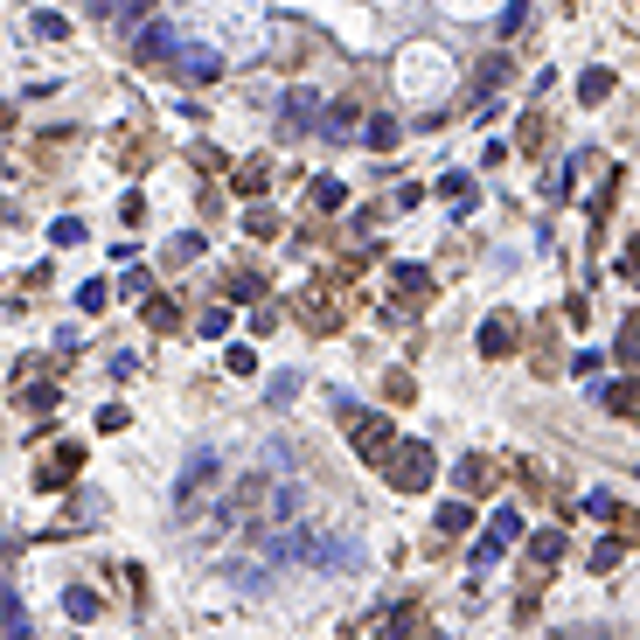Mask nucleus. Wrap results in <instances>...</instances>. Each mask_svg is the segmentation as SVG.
<instances>
[{"mask_svg": "<svg viewBox=\"0 0 640 640\" xmlns=\"http://www.w3.org/2000/svg\"><path fill=\"white\" fill-rule=\"evenodd\" d=\"M320 133H328V140H348V133H355V111H348V105H334V111H328V126H320Z\"/></svg>", "mask_w": 640, "mask_h": 640, "instance_id": "nucleus-10", "label": "nucleus"}, {"mask_svg": "<svg viewBox=\"0 0 640 640\" xmlns=\"http://www.w3.org/2000/svg\"><path fill=\"white\" fill-rule=\"evenodd\" d=\"M481 355H515V320H508V313L481 320Z\"/></svg>", "mask_w": 640, "mask_h": 640, "instance_id": "nucleus-5", "label": "nucleus"}, {"mask_svg": "<svg viewBox=\"0 0 640 640\" xmlns=\"http://www.w3.org/2000/svg\"><path fill=\"white\" fill-rule=\"evenodd\" d=\"M0 633H8V640H28V633H35V627H28V613H22V598H14V592L0 598Z\"/></svg>", "mask_w": 640, "mask_h": 640, "instance_id": "nucleus-8", "label": "nucleus"}, {"mask_svg": "<svg viewBox=\"0 0 640 640\" xmlns=\"http://www.w3.org/2000/svg\"><path fill=\"white\" fill-rule=\"evenodd\" d=\"M598 404H606V411H640V390L633 383H606V390H598Z\"/></svg>", "mask_w": 640, "mask_h": 640, "instance_id": "nucleus-9", "label": "nucleus"}, {"mask_svg": "<svg viewBox=\"0 0 640 640\" xmlns=\"http://www.w3.org/2000/svg\"><path fill=\"white\" fill-rule=\"evenodd\" d=\"M369 146H398V126H390V119H369Z\"/></svg>", "mask_w": 640, "mask_h": 640, "instance_id": "nucleus-16", "label": "nucleus"}, {"mask_svg": "<svg viewBox=\"0 0 640 640\" xmlns=\"http://www.w3.org/2000/svg\"><path fill=\"white\" fill-rule=\"evenodd\" d=\"M98 613V592H70V619H91Z\"/></svg>", "mask_w": 640, "mask_h": 640, "instance_id": "nucleus-17", "label": "nucleus"}, {"mask_svg": "<svg viewBox=\"0 0 640 640\" xmlns=\"http://www.w3.org/2000/svg\"><path fill=\"white\" fill-rule=\"evenodd\" d=\"M515 536H522V515H515V508H501V515L487 522V536L474 543V564L487 571V564H495V557H501V550H508V543H515Z\"/></svg>", "mask_w": 640, "mask_h": 640, "instance_id": "nucleus-2", "label": "nucleus"}, {"mask_svg": "<svg viewBox=\"0 0 640 640\" xmlns=\"http://www.w3.org/2000/svg\"><path fill=\"white\" fill-rule=\"evenodd\" d=\"M619 363H640V320L619 328Z\"/></svg>", "mask_w": 640, "mask_h": 640, "instance_id": "nucleus-14", "label": "nucleus"}, {"mask_svg": "<svg viewBox=\"0 0 640 640\" xmlns=\"http://www.w3.org/2000/svg\"><path fill=\"white\" fill-rule=\"evenodd\" d=\"M530 550H536L543 564H557V557H564V536H557V530H543V536H530Z\"/></svg>", "mask_w": 640, "mask_h": 640, "instance_id": "nucleus-12", "label": "nucleus"}, {"mask_svg": "<svg viewBox=\"0 0 640 640\" xmlns=\"http://www.w3.org/2000/svg\"><path fill=\"white\" fill-rule=\"evenodd\" d=\"M383 474H390V487H404V495H425V487L439 481V460H431V446H390Z\"/></svg>", "mask_w": 640, "mask_h": 640, "instance_id": "nucleus-1", "label": "nucleus"}, {"mask_svg": "<svg viewBox=\"0 0 640 640\" xmlns=\"http://www.w3.org/2000/svg\"><path fill=\"white\" fill-rule=\"evenodd\" d=\"M466 522H474V508H466V501H453V508H446V515H439V530H446V536H460Z\"/></svg>", "mask_w": 640, "mask_h": 640, "instance_id": "nucleus-13", "label": "nucleus"}, {"mask_svg": "<svg viewBox=\"0 0 640 640\" xmlns=\"http://www.w3.org/2000/svg\"><path fill=\"white\" fill-rule=\"evenodd\" d=\"M348 439L363 460H383L390 453V418H376V411H363V418H348Z\"/></svg>", "mask_w": 640, "mask_h": 640, "instance_id": "nucleus-3", "label": "nucleus"}, {"mask_svg": "<svg viewBox=\"0 0 640 640\" xmlns=\"http://www.w3.org/2000/svg\"><path fill=\"white\" fill-rule=\"evenodd\" d=\"M175 70H181V78H195V84H210L223 63H216L210 49H188V43H181V49H175Z\"/></svg>", "mask_w": 640, "mask_h": 640, "instance_id": "nucleus-6", "label": "nucleus"}, {"mask_svg": "<svg viewBox=\"0 0 640 640\" xmlns=\"http://www.w3.org/2000/svg\"><path fill=\"white\" fill-rule=\"evenodd\" d=\"M133 49L146 56V63H161V56H167V63H175V28H167V22H146V28H133Z\"/></svg>", "mask_w": 640, "mask_h": 640, "instance_id": "nucleus-4", "label": "nucleus"}, {"mask_svg": "<svg viewBox=\"0 0 640 640\" xmlns=\"http://www.w3.org/2000/svg\"><path fill=\"white\" fill-rule=\"evenodd\" d=\"M216 474H223V466H216V453H195V466H188V481H181V508L195 501V495H202V487H210Z\"/></svg>", "mask_w": 640, "mask_h": 640, "instance_id": "nucleus-7", "label": "nucleus"}, {"mask_svg": "<svg viewBox=\"0 0 640 640\" xmlns=\"http://www.w3.org/2000/svg\"><path fill=\"white\" fill-rule=\"evenodd\" d=\"M578 91H585V105H598V98H606V91H613V78H606V70H592V78L578 84Z\"/></svg>", "mask_w": 640, "mask_h": 640, "instance_id": "nucleus-15", "label": "nucleus"}, {"mask_svg": "<svg viewBox=\"0 0 640 640\" xmlns=\"http://www.w3.org/2000/svg\"><path fill=\"white\" fill-rule=\"evenodd\" d=\"M313 119V91H293L286 98V126H307Z\"/></svg>", "mask_w": 640, "mask_h": 640, "instance_id": "nucleus-11", "label": "nucleus"}]
</instances>
